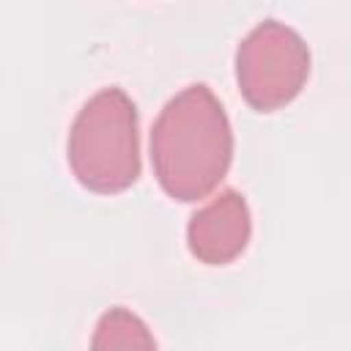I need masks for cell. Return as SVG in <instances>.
Masks as SVG:
<instances>
[{
	"label": "cell",
	"mask_w": 351,
	"mask_h": 351,
	"mask_svg": "<svg viewBox=\"0 0 351 351\" xmlns=\"http://www.w3.org/2000/svg\"><path fill=\"white\" fill-rule=\"evenodd\" d=\"M233 162V129L208 85L176 93L151 129V165L159 186L184 203L219 186Z\"/></svg>",
	"instance_id": "1"
},
{
	"label": "cell",
	"mask_w": 351,
	"mask_h": 351,
	"mask_svg": "<svg viewBox=\"0 0 351 351\" xmlns=\"http://www.w3.org/2000/svg\"><path fill=\"white\" fill-rule=\"evenodd\" d=\"M74 178L99 195L129 189L140 176L137 107L121 88H101L77 112L69 132Z\"/></svg>",
	"instance_id": "2"
},
{
	"label": "cell",
	"mask_w": 351,
	"mask_h": 351,
	"mask_svg": "<svg viewBox=\"0 0 351 351\" xmlns=\"http://www.w3.org/2000/svg\"><path fill=\"white\" fill-rule=\"evenodd\" d=\"M310 77V49L304 38L277 22L255 25L236 49V80L244 101L258 112L291 104Z\"/></svg>",
	"instance_id": "3"
},
{
	"label": "cell",
	"mask_w": 351,
	"mask_h": 351,
	"mask_svg": "<svg viewBox=\"0 0 351 351\" xmlns=\"http://www.w3.org/2000/svg\"><path fill=\"white\" fill-rule=\"evenodd\" d=\"M252 236L250 206L241 192L222 189L211 203L197 208L186 225L189 252L208 266H225L236 261Z\"/></svg>",
	"instance_id": "4"
},
{
	"label": "cell",
	"mask_w": 351,
	"mask_h": 351,
	"mask_svg": "<svg viewBox=\"0 0 351 351\" xmlns=\"http://www.w3.org/2000/svg\"><path fill=\"white\" fill-rule=\"evenodd\" d=\"M90 351H159V348L151 329L137 313L126 307H110L96 321Z\"/></svg>",
	"instance_id": "5"
}]
</instances>
